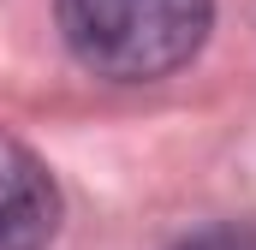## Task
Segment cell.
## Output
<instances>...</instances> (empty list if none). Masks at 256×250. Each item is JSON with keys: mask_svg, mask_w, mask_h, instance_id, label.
Instances as JSON below:
<instances>
[{"mask_svg": "<svg viewBox=\"0 0 256 250\" xmlns=\"http://www.w3.org/2000/svg\"><path fill=\"white\" fill-rule=\"evenodd\" d=\"M179 250H256V226H208V232L185 238Z\"/></svg>", "mask_w": 256, "mask_h": 250, "instance_id": "3957f363", "label": "cell"}, {"mask_svg": "<svg viewBox=\"0 0 256 250\" xmlns=\"http://www.w3.org/2000/svg\"><path fill=\"white\" fill-rule=\"evenodd\" d=\"M214 0H60V36L96 78L149 84L208 42Z\"/></svg>", "mask_w": 256, "mask_h": 250, "instance_id": "6da1fadb", "label": "cell"}, {"mask_svg": "<svg viewBox=\"0 0 256 250\" xmlns=\"http://www.w3.org/2000/svg\"><path fill=\"white\" fill-rule=\"evenodd\" d=\"M60 226V185L18 137H0V250H48Z\"/></svg>", "mask_w": 256, "mask_h": 250, "instance_id": "7a4b0ae2", "label": "cell"}]
</instances>
